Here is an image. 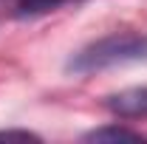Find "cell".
Listing matches in <instances>:
<instances>
[{
  "instance_id": "1",
  "label": "cell",
  "mask_w": 147,
  "mask_h": 144,
  "mask_svg": "<svg viewBox=\"0 0 147 144\" xmlns=\"http://www.w3.org/2000/svg\"><path fill=\"white\" fill-rule=\"evenodd\" d=\"M147 57V37L144 34H110L102 37L91 45H85L79 54H74L68 68L74 73H91L102 71L110 65H122L133 59H144Z\"/></svg>"
},
{
  "instance_id": "5",
  "label": "cell",
  "mask_w": 147,
  "mask_h": 144,
  "mask_svg": "<svg viewBox=\"0 0 147 144\" xmlns=\"http://www.w3.org/2000/svg\"><path fill=\"white\" fill-rule=\"evenodd\" d=\"M0 139H37V136L28 133V130H3Z\"/></svg>"
},
{
  "instance_id": "4",
  "label": "cell",
  "mask_w": 147,
  "mask_h": 144,
  "mask_svg": "<svg viewBox=\"0 0 147 144\" xmlns=\"http://www.w3.org/2000/svg\"><path fill=\"white\" fill-rule=\"evenodd\" d=\"M65 3H71V0H17V14L20 17H37V14L54 11Z\"/></svg>"
},
{
  "instance_id": "3",
  "label": "cell",
  "mask_w": 147,
  "mask_h": 144,
  "mask_svg": "<svg viewBox=\"0 0 147 144\" xmlns=\"http://www.w3.org/2000/svg\"><path fill=\"white\" fill-rule=\"evenodd\" d=\"M88 141H142L139 133H133L127 127H99L85 136Z\"/></svg>"
},
{
  "instance_id": "2",
  "label": "cell",
  "mask_w": 147,
  "mask_h": 144,
  "mask_svg": "<svg viewBox=\"0 0 147 144\" xmlns=\"http://www.w3.org/2000/svg\"><path fill=\"white\" fill-rule=\"evenodd\" d=\"M108 110L119 119H142L147 116V88H127L108 96Z\"/></svg>"
}]
</instances>
